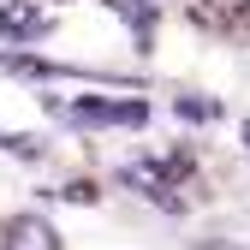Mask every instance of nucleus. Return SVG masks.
I'll return each instance as SVG.
<instances>
[{"label":"nucleus","mask_w":250,"mask_h":250,"mask_svg":"<svg viewBox=\"0 0 250 250\" xmlns=\"http://www.w3.org/2000/svg\"><path fill=\"white\" fill-rule=\"evenodd\" d=\"M197 250H244V244H227V238H197Z\"/></svg>","instance_id":"nucleus-8"},{"label":"nucleus","mask_w":250,"mask_h":250,"mask_svg":"<svg viewBox=\"0 0 250 250\" xmlns=\"http://www.w3.org/2000/svg\"><path fill=\"white\" fill-rule=\"evenodd\" d=\"M66 113H72L78 125H143V119H149L143 102H72Z\"/></svg>","instance_id":"nucleus-2"},{"label":"nucleus","mask_w":250,"mask_h":250,"mask_svg":"<svg viewBox=\"0 0 250 250\" xmlns=\"http://www.w3.org/2000/svg\"><path fill=\"white\" fill-rule=\"evenodd\" d=\"M179 173H185V161H137V167H125V185H137L143 197H167Z\"/></svg>","instance_id":"nucleus-4"},{"label":"nucleus","mask_w":250,"mask_h":250,"mask_svg":"<svg viewBox=\"0 0 250 250\" xmlns=\"http://www.w3.org/2000/svg\"><path fill=\"white\" fill-rule=\"evenodd\" d=\"M179 113H185V119H203V125H208V119H221V102H197V96H185V102H179Z\"/></svg>","instance_id":"nucleus-6"},{"label":"nucleus","mask_w":250,"mask_h":250,"mask_svg":"<svg viewBox=\"0 0 250 250\" xmlns=\"http://www.w3.org/2000/svg\"><path fill=\"white\" fill-rule=\"evenodd\" d=\"M197 18H208V24H244L250 0H197Z\"/></svg>","instance_id":"nucleus-5"},{"label":"nucleus","mask_w":250,"mask_h":250,"mask_svg":"<svg viewBox=\"0 0 250 250\" xmlns=\"http://www.w3.org/2000/svg\"><path fill=\"white\" fill-rule=\"evenodd\" d=\"M119 6H125V12H131V18H137V24H143V12H149V6H155V0H119Z\"/></svg>","instance_id":"nucleus-7"},{"label":"nucleus","mask_w":250,"mask_h":250,"mask_svg":"<svg viewBox=\"0 0 250 250\" xmlns=\"http://www.w3.org/2000/svg\"><path fill=\"white\" fill-rule=\"evenodd\" d=\"M244 143H250V125H244Z\"/></svg>","instance_id":"nucleus-9"},{"label":"nucleus","mask_w":250,"mask_h":250,"mask_svg":"<svg viewBox=\"0 0 250 250\" xmlns=\"http://www.w3.org/2000/svg\"><path fill=\"white\" fill-rule=\"evenodd\" d=\"M48 30H54V12H42V6H24V0L0 6V36L6 42H36V36H48Z\"/></svg>","instance_id":"nucleus-1"},{"label":"nucleus","mask_w":250,"mask_h":250,"mask_svg":"<svg viewBox=\"0 0 250 250\" xmlns=\"http://www.w3.org/2000/svg\"><path fill=\"white\" fill-rule=\"evenodd\" d=\"M0 250H60V238H54L48 221H36V214H18V221L0 232Z\"/></svg>","instance_id":"nucleus-3"}]
</instances>
